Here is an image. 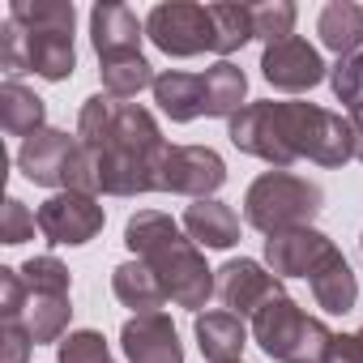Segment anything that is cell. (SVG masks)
Instances as JSON below:
<instances>
[{
    "mask_svg": "<svg viewBox=\"0 0 363 363\" xmlns=\"http://www.w3.org/2000/svg\"><path fill=\"white\" fill-rule=\"evenodd\" d=\"M145 35L158 52L184 60L214 52V18L210 5H193V0H162L145 13Z\"/></svg>",
    "mask_w": 363,
    "mask_h": 363,
    "instance_id": "52a82bcc",
    "label": "cell"
},
{
    "mask_svg": "<svg viewBox=\"0 0 363 363\" xmlns=\"http://www.w3.org/2000/svg\"><path fill=\"white\" fill-rule=\"evenodd\" d=\"M329 86L337 94V103L350 111V116H363V52L354 56H342L329 73Z\"/></svg>",
    "mask_w": 363,
    "mask_h": 363,
    "instance_id": "f1b7e54d",
    "label": "cell"
},
{
    "mask_svg": "<svg viewBox=\"0 0 363 363\" xmlns=\"http://www.w3.org/2000/svg\"><path fill=\"white\" fill-rule=\"evenodd\" d=\"M43 116H48V107H43V99L30 86H22V82H5V86H0V124H5L9 137L26 141V137L43 133L48 128Z\"/></svg>",
    "mask_w": 363,
    "mask_h": 363,
    "instance_id": "7402d4cb",
    "label": "cell"
},
{
    "mask_svg": "<svg viewBox=\"0 0 363 363\" xmlns=\"http://www.w3.org/2000/svg\"><path fill=\"white\" fill-rule=\"evenodd\" d=\"M240 363H244V359H240Z\"/></svg>",
    "mask_w": 363,
    "mask_h": 363,
    "instance_id": "8d00e7d4",
    "label": "cell"
},
{
    "mask_svg": "<svg viewBox=\"0 0 363 363\" xmlns=\"http://www.w3.org/2000/svg\"><path fill=\"white\" fill-rule=\"evenodd\" d=\"M325 363H363V329L354 333H337L333 346H329V359Z\"/></svg>",
    "mask_w": 363,
    "mask_h": 363,
    "instance_id": "e575fe53",
    "label": "cell"
},
{
    "mask_svg": "<svg viewBox=\"0 0 363 363\" xmlns=\"http://www.w3.org/2000/svg\"><path fill=\"white\" fill-rule=\"evenodd\" d=\"M26 303H30V291H26L22 269L5 265V269H0V320H22Z\"/></svg>",
    "mask_w": 363,
    "mask_h": 363,
    "instance_id": "1f68e13d",
    "label": "cell"
},
{
    "mask_svg": "<svg viewBox=\"0 0 363 363\" xmlns=\"http://www.w3.org/2000/svg\"><path fill=\"white\" fill-rule=\"evenodd\" d=\"M252 337L278 363H325L337 333L325 320L308 316L291 295H278L252 316Z\"/></svg>",
    "mask_w": 363,
    "mask_h": 363,
    "instance_id": "5b68a950",
    "label": "cell"
},
{
    "mask_svg": "<svg viewBox=\"0 0 363 363\" xmlns=\"http://www.w3.org/2000/svg\"><path fill=\"white\" fill-rule=\"evenodd\" d=\"M227 184V162L210 145H167L158 175H154V193H179L193 201H210Z\"/></svg>",
    "mask_w": 363,
    "mask_h": 363,
    "instance_id": "ba28073f",
    "label": "cell"
},
{
    "mask_svg": "<svg viewBox=\"0 0 363 363\" xmlns=\"http://www.w3.org/2000/svg\"><path fill=\"white\" fill-rule=\"evenodd\" d=\"M9 18L18 26H73L77 22L69 0H13Z\"/></svg>",
    "mask_w": 363,
    "mask_h": 363,
    "instance_id": "83f0119b",
    "label": "cell"
},
{
    "mask_svg": "<svg viewBox=\"0 0 363 363\" xmlns=\"http://www.w3.org/2000/svg\"><path fill=\"white\" fill-rule=\"evenodd\" d=\"M99 73H103V94H111V99H137L141 90H154V69L145 56L107 60Z\"/></svg>",
    "mask_w": 363,
    "mask_h": 363,
    "instance_id": "484cf974",
    "label": "cell"
},
{
    "mask_svg": "<svg viewBox=\"0 0 363 363\" xmlns=\"http://www.w3.org/2000/svg\"><path fill=\"white\" fill-rule=\"evenodd\" d=\"M124 244H128V252H133L137 261H145V265L158 274L167 299L179 303V308L197 312V308H206V299L218 291V278H214V269L206 265L201 248H197L193 240H184V231L175 227V218H167V214H158V210L133 214L128 227H124Z\"/></svg>",
    "mask_w": 363,
    "mask_h": 363,
    "instance_id": "3957f363",
    "label": "cell"
},
{
    "mask_svg": "<svg viewBox=\"0 0 363 363\" xmlns=\"http://www.w3.org/2000/svg\"><path fill=\"white\" fill-rule=\"evenodd\" d=\"M214 18V52L227 60L231 52H240L252 35V5H235V0H223V5H210Z\"/></svg>",
    "mask_w": 363,
    "mask_h": 363,
    "instance_id": "d4e9b609",
    "label": "cell"
},
{
    "mask_svg": "<svg viewBox=\"0 0 363 363\" xmlns=\"http://www.w3.org/2000/svg\"><path fill=\"white\" fill-rule=\"evenodd\" d=\"M252 35L269 48L295 35V5L291 0H269V5H252Z\"/></svg>",
    "mask_w": 363,
    "mask_h": 363,
    "instance_id": "4316f807",
    "label": "cell"
},
{
    "mask_svg": "<svg viewBox=\"0 0 363 363\" xmlns=\"http://www.w3.org/2000/svg\"><path fill=\"white\" fill-rule=\"evenodd\" d=\"M154 103L167 120L175 124H189L197 116H206V77L201 73H179L167 69L154 77Z\"/></svg>",
    "mask_w": 363,
    "mask_h": 363,
    "instance_id": "e0dca14e",
    "label": "cell"
},
{
    "mask_svg": "<svg viewBox=\"0 0 363 363\" xmlns=\"http://www.w3.org/2000/svg\"><path fill=\"white\" fill-rule=\"evenodd\" d=\"M141 35H145V22L120 5V0H99L90 9V43L99 52V60H124V56H141Z\"/></svg>",
    "mask_w": 363,
    "mask_h": 363,
    "instance_id": "4fadbf2b",
    "label": "cell"
},
{
    "mask_svg": "<svg viewBox=\"0 0 363 363\" xmlns=\"http://www.w3.org/2000/svg\"><path fill=\"white\" fill-rule=\"evenodd\" d=\"M261 77L274 90H282V94H303V90L325 82V60H320V52L308 39L291 35V39L269 43L261 52Z\"/></svg>",
    "mask_w": 363,
    "mask_h": 363,
    "instance_id": "30bf717a",
    "label": "cell"
},
{
    "mask_svg": "<svg viewBox=\"0 0 363 363\" xmlns=\"http://www.w3.org/2000/svg\"><path fill=\"white\" fill-rule=\"evenodd\" d=\"M320 206H325L320 184H312L303 175H291V171H265L244 193V223L257 227L261 235H278V231L312 227Z\"/></svg>",
    "mask_w": 363,
    "mask_h": 363,
    "instance_id": "277c9868",
    "label": "cell"
},
{
    "mask_svg": "<svg viewBox=\"0 0 363 363\" xmlns=\"http://www.w3.org/2000/svg\"><path fill=\"white\" fill-rule=\"evenodd\" d=\"M0 65H5L9 82H18V73H39L43 82L73 77V69H77L73 26H18L13 18H5Z\"/></svg>",
    "mask_w": 363,
    "mask_h": 363,
    "instance_id": "8992f818",
    "label": "cell"
},
{
    "mask_svg": "<svg viewBox=\"0 0 363 363\" xmlns=\"http://www.w3.org/2000/svg\"><path fill=\"white\" fill-rule=\"evenodd\" d=\"M111 291H116V299H120L124 308H133L137 316H141V312H158V308L167 303V291H162L158 274H154L145 261H124V265H116V269H111Z\"/></svg>",
    "mask_w": 363,
    "mask_h": 363,
    "instance_id": "44dd1931",
    "label": "cell"
},
{
    "mask_svg": "<svg viewBox=\"0 0 363 363\" xmlns=\"http://www.w3.org/2000/svg\"><path fill=\"white\" fill-rule=\"evenodd\" d=\"M359 244H363V240H359Z\"/></svg>",
    "mask_w": 363,
    "mask_h": 363,
    "instance_id": "74e56055",
    "label": "cell"
},
{
    "mask_svg": "<svg viewBox=\"0 0 363 363\" xmlns=\"http://www.w3.org/2000/svg\"><path fill=\"white\" fill-rule=\"evenodd\" d=\"M30 346H35V337L26 333L22 320H5V325H0V363H26Z\"/></svg>",
    "mask_w": 363,
    "mask_h": 363,
    "instance_id": "836d02e7",
    "label": "cell"
},
{
    "mask_svg": "<svg viewBox=\"0 0 363 363\" xmlns=\"http://www.w3.org/2000/svg\"><path fill=\"white\" fill-rule=\"evenodd\" d=\"M193 333H197V346L210 363H240L244 346H248V325L244 316L235 312H197L193 320Z\"/></svg>",
    "mask_w": 363,
    "mask_h": 363,
    "instance_id": "2e32d148",
    "label": "cell"
},
{
    "mask_svg": "<svg viewBox=\"0 0 363 363\" xmlns=\"http://www.w3.org/2000/svg\"><path fill=\"white\" fill-rule=\"evenodd\" d=\"M77 137H69L65 128H43L35 137L22 141L18 150V171L30 179V184L39 189H65V179H69V167L77 158Z\"/></svg>",
    "mask_w": 363,
    "mask_h": 363,
    "instance_id": "7c38bea8",
    "label": "cell"
},
{
    "mask_svg": "<svg viewBox=\"0 0 363 363\" xmlns=\"http://www.w3.org/2000/svg\"><path fill=\"white\" fill-rule=\"evenodd\" d=\"M120 346H124L128 363H184L179 333H175L171 316H162V312H141V316L124 320Z\"/></svg>",
    "mask_w": 363,
    "mask_h": 363,
    "instance_id": "9a60e30c",
    "label": "cell"
},
{
    "mask_svg": "<svg viewBox=\"0 0 363 363\" xmlns=\"http://www.w3.org/2000/svg\"><path fill=\"white\" fill-rule=\"evenodd\" d=\"M22 278H26V291L30 295H69V269L52 257V252H43V257H30L26 265H22Z\"/></svg>",
    "mask_w": 363,
    "mask_h": 363,
    "instance_id": "f546056e",
    "label": "cell"
},
{
    "mask_svg": "<svg viewBox=\"0 0 363 363\" xmlns=\"http://www.w3.org/2000/svg\"><path fill=\"white\" fill-rule=\"evenodd\" d=\"M35 214L18 201V197H9L5 201V214H0V244H9V248H18V244H26V240H35Z\"/></svg>",
    "mask_w": 363,
    "mask_h": 363,
    "instance_id": "d6a6232c",
    "label": "cell"
},
{
    "mask_svg": "<svg viewBox=\"0 0 363 363\" xmlns=\"http://www.w3.org/2000/svg\"><path fill=\"white\" fill-rule=\"evenodd\" d=\"M308 286H312V299L333 316H346L359 303V278H354V269L346 265V257L337 248L308 274Z\"/></svg>",
    "mask_w": 363,
    "mask_h": 363,
    "instance_id": "d6986e66",
    "label": "cell"
},
{
    "mask_svg": "<svg viewBox=\"0 0 363 363\" xmlns=\"http://www.w3.org/2000/svg\"><path fill=\"white\" fill-rule=\"evenodd\" d=\"M278 295H286L282 291V278L274 274V269H265L261 261H248V257H240V261H227L223 269H218V299L227 303V312H235V316H257L269 299H278Z\"/></svg>",
    "mask_w": 363,
    "mask_h": 363,
    "instance_id": "8fae6325",
    "label": "cell"
},
{
    "mask_svg": "<svg viewBox=\"0 0 363 363\" xmlns=\"http://www.w3.org/2000/svg\"><path fill=\"white\" fill-rule=\"evenodd\" d=\"M201 77H206V116L231 120V116H240V111L248 107V103H244V94H248V77H244L240 65L218 60V65L206 69Z\"/></svg>",
    "mask_w": 363,
    "mask_h": 363,
    "instance_id": "603a6c76",
    "label": "cell"
},
{
    "mask_svg": "<svg viewBox=\"0 0 363 363\" xmlns=\"http://www.w3.org/2000/svg\"><path fill=\"white\" fill-rule=\"evenodd\" d=\"M69 316H73L69 295H30L22 325H26V333L35 337V346H48V342L60 346V342L69 337Z\"/></svg>",
    "mask_w": 363,
    "mask_h": 363,
    "instance_id": "cb8c5ba5",
    "label": "cell"
},
{
    "mask_svg": "<svg viewBox=\"0 0 363 363\" xmlns=\"http://www.w3.org/2000/svg\"><path fill=\"white\" fill-rule=\"evenodd\" d=\"M350 128H354V158L363 162V116H350Z\"/></svg>",
    "mask_w": 363,
    "mask_h": 363,
    "instance_id": "d590c367",
    "label": "cell"
},
{
    "mask_svg": "<svg viewBox=\"0 0 363 363\" xmlns=\"http://www.w3.org/2000/svg\"><path fill=\"white\" fill-rule=\"evenodd\" d=\"M316 35L329 52H337V60L354 56L363 48V5H354V0H329L316 18Z\"/></svg>",
    "mask_w": 363,
    "mask_h": 363,
    "instance_id": "ffe728a7",
    "label": "cell"
},
{
    "mask_svg": "<svg viewBox=\"0 0 363 363\" xmlns=\"http://www.w3.org/2000/svg\"><path fill=\"white\" fill-rule=\"evenodd\" d=\"M35 223H39V231L48 235V244H69V248H77V244H90V240L103 231L107 214H103V206H99L94 197H86V193H56V197H48V201L39 206Z\"/></svg>",
    "mask_w": 363,
    "mask_h": 363,
    "instance_id": "9c48e42d",
    "label": "cell"
},
{
    "mask_svg": "<svg viewBox=\"0 0 363 363\" xmlns=\"http://www.w3.org/2000/svg\"><path fill=\"white\" fill-rule=\"evenodd\" d=\"M56 363H116L107 350V337L99 329H73L56 346Z\"/></svg>",
    "mask_w": 363,
    "mask_h": 363,
    "instance_id": "4dcf8cb0",
    "label": "cell"
},
{
    "mask_svg": "<svg viewBox=\"0 0 363 363\" xmlns=\"http://www.w3.org/2000/svg\"><path fill=\"white\" fill-rule=\"evenodd\" d=\"M77 137L94 154L99 167V193L107 197H141L154 193V175L162 162V133L158 120L111 94H90L77 116Z\"/></svg>",
    "mask_w": 363,
    "mask_h": 363,
    "instance_id": "7a4b0ae2",
    "label": "cell"
},
{
    "mask_svg": "<svg viewBox=\"0 0 363 363\" xmlns=\"http://www.w3.org/2000/svg\"><path fill=\"white\" fill-rule=\"evenodd\" d=\"M184 231H189V240L197 248H218L223 252V248H235L240 244V214L227 201H218V197L193 201L184 210Z\"/></svg>",
    "mask_w": 363,
    "mask_h": 363,
    "instance_id": "ac0fdd59",
    "label": "cell"
},
{
    "mask_svg": "<svg viewBox=\"0 0 363 363\" xmlns=\"http://www.w3.org/2000/svg\"><path fill=\"white\" fill-rule=\"evenodd\" d=\"M227 137L240 154H252L274 171H286L299 158L320 167H342L354 158L350 116L325 111L316 103H248L240 116H231Z\"/></svg>",
    "mask_w": 363,
    "mask_h": 363,
    "instance_id": "6da1fadb",
    "label": "cell"
},
{
    "mask_svg": "<svg viewBox=\"0 0 363 363\" xmlns=\"http://www.w3.org/2000/svg\"><path fill=\"white\" fill-rule=\"evenodd\" d=\"M329 252H333V240L316 227H295V231L265 235V265L278 278H308Z\"/></svg>",
    "mask_w": 363,
    "mask_h": 363,
    "instance_id": "5bb4252c",
    "label": "cell"
}]
</instances>
